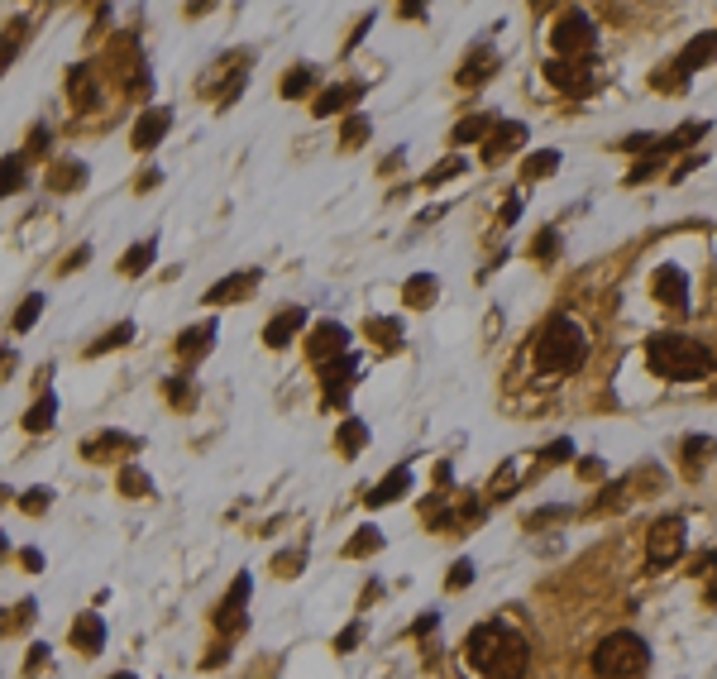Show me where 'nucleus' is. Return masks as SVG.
<instances>
[{"mask_svg":"<svg viewBox=\"0 0 717 679\" xmlns=\"http://www.w3.org/2000/svg\"><path fill=\"white\" fill-rule=\"evenodd\" d=\"M464 660L483 679H522L526 670V636L507 622H483L464 636Z\"/></svg>","mask_w":717,"mask_h":679,"instance_id":"f257e3e1","label":"nucleus"},{"mask_svg":"<svg viewBox=\"0 0 717 679\" xmlns=\"http://www.w3.org/2000/svg\"><path fill=\"white\" fill-rule=\"evenodd\" d=\"M646 364H651L655 378L694 383V378H708L713 350L703 340H694V335H651L646 340Z\"/></svg>","mask_w":717,"mask_h":679,"instance_id":"f03ea898","label":"nucleus"},{"mask_svg":"<svg viewBox=\"0 0 717 679\" xmlns=\"http://www.w3.org/2000/svg\"><path fill=\"white\" fill-rule=\"evenodd\" d=\"M584 354H588L584 326L574 316H555L541 330V340H536V369L550 373V378H565V373H574L584 364Z\"/></svg>","mask_w":717,"mask_h":679,"instance_id":"7ed1b4c3","label":"nucleus"},{"mask_svg":"<svg viewBox=\"0 0 717 679\" xmlns=\"http://www.w3.org/2000/svg\"><path fill=\"white\" fill-rule=\"evenodd\" d=\"M651 665V651L636 632H612L593 646V675L603 679H631Z\"/></svg>","mask_w":717,"mask_h":679,"instance_id":"20e7f679","label":"nucleus"},{"mask_svg":"<svg viewBox=\"0 0 717 679\" xmlns=\"http://www.w3.org/2000/svg\"><path fill=\"white\" fill-rule=\"evenodd\" d=\"M598 44V29L588 20L584 10H565L555 29H550V48H555V58H588Z\"/></svg>","mask_w":717,"mask_h":679,"instance_id":"39448f33","label":"nucleus"},{"mask_svg":"<svg viewBox=\"0 0 717 679\" xmlns=\"http://www.w3.org/2000/svg\"><path fill=\"white\" fill-rule=\"evenodd\" d=\"M684 541H689L684 517H660V522L651 526V536H646V565H651L655 574L670 570L674 560L684 555Z\"/></svg>","mask_w":717,"mask_h":679,"instance_id":"423d86ee","label":"nucleus"},{"mask_svg":"<svg viewBox=\"0 0 717 679\" xmlns=\"http://www.w3.org/2000/svg\"><path fill=\"white\" fill-rule=\"evenodd\" d=\"M545 77H550V87L565 91V96H588V91L598 87V67L588 63V58H550Z\"/></svg>","mask_w":717,"mask_h":679,"instance_id":"0eeeda50","label":"nucleus"},{"mask_svg":"<svg viewBox=\"0 0 717 679\" xmlns=\"http://www.w3.org/2000/svg\"><path fill=\"white\" fill-rule=\"evenodd\" d=\"M249 593H254V579H249V574H235L230 593L220 598L216 617H211L220 636H235V632H244V627H249Z\"/></svg>","mask_w":717,"mask_h":679,"instance_id":"6e6552de","label":"nucleus"},{"mask_svg":"<svg viewBox=\"0 0 717 679\" xmlns=\"http://www.w3.org/2000/svg\"><path fill=\"white\" fill-rule=\"evenodd\" d=\"M364 373H359V359L354 354H340V359H330L321 364V397H326V407H349V388L359 383Z\"/></svg>","mask_w":717,"mask_h":679,"instance_id":"1a4fd4ad","label":"nucleus"},{"mask_svg":"<svg viewBox=\"0 0 717 679\" xmlns=\"http://www.w3.org/2000/svg\"><path fill=\"white\" fill-rule=\"evenodd\" d=\"M651 292L660 307L670 311H689V278H684V268H674V263H660L651 278Z\"/></svg>","mask_w":717,"mask_h":679,"instance_id":"9d476101","label":"nucleus"},{"mask_svg":"<svg viewBox=\"0 0 717 679\" xmlns=\"http://www.w3.org/2000/svg\"><path fill=\"white\" fill-rule=\"evenodd\" d=\"M306 354H311V359H321V364L349 354V330L340 326V321H321V326L311 330V340H306Z\"/></svg>","mask_w":717,"mask_h":679,"instance_id":"9b49d317","label":"nucleus"},{"mask_svg":"<svg viewBox=\"0 0 717 679\" xmlns=\"http://www.w3.org/2000/svg\"><path fill=\"white\" fill-rule=\"evenodd\" d=\"M522 144H526V125H522V120H498V130L488 134V144H483V163H502V158L517 154Z\"/></svg>","mask_w":717,"mask_h":679,"instance_id":"f8f14e48","label":"nucleus"},{"mask_svg":"<svg viewBox=\"0 0 717 679\" xmlns=\"http://www.w3.org/2000/svg\"><path fill=\"white\" fill-rule=\"evenodd\" d=\"M168 125H173V110L168 106H149L139 120H134V134H130V144L139 149V154H149L153 144L168 134Z\"/></svg>","mask_w":717,"mask_h":679,"instance_id":"ddd939ff","label":"nucleus"},{"mask_svg":"<svg viewBox=\"0 0 717 679\" xmlns=\"http://www.w3.org/2000/svg\"><path fill=\"white\" fill-rule=\"evenodd\" d=\"M259 287V273L254 268H244V273H230V278H220V283L206 287V302H216V307H225V302H239L244 292H254Z\"/></svg>","mask_w":717,"mask_h":679,"instance_id":"4468645a","label":"nucleus"},{"mask_svg":"<svg viewBox=\"0 0 717 679\" xmlns=\"http://www.w3.org/2000/svg\"><path fill=\"white\" fill-rule=\"evenodd\" d=\"M216 345V321H201V326H187L182 335H177V359H187V364H196L201 354Z\"/></svg>","mask_w":717,"mask_h":679,"instance_id":"2eb2a0df","label":"nucleus"},{"mask_svg":"<svg viewBox=\"0 0 717 679\" xmlns=\"http://www.w3.org/2000/svg\"><path fill=\"white\" fill-rule=\"evenodd\" d=\"M302 326H306V311H302V307L278 311V316L268 321V330H263V345H268V350H283V345H287V340H292V335H297Z\"/></svg>","mask_w":717,"mask_h":679,"instance_id":"dca6fc26","label":"nucleus"},{"mask_svg":"<svg viewBox=\"0 0 717 679\" xmlns=\"http://www.w3.org/2000/svg\"><path fill=\"white\" fill-rule=\"evenodd\" d=\"M72 646L82 651V656H96L101 646H106V622L96 613H82L77 622H72Z\"/></svg>","mask_w":717,"mask_h":679,"instance_id":"f3484780","label":"nucleus"},{"mask_svg":"<svg viewBox=\"0 0 717 679\" xmlns=\"http://www.w3.org/2000/svg\"><path fill=\"white\" fill-rule=\"evenodd\" d=\"M713 58H717V29H708V34H698V39H689V44H684V53H679L674 63H679L684 72H689V77H694L698 67H708Z\"/></svg>","mask_w":717,"mask_h":679,"instance_id":"a211bd4d","label":"nucleus"},{"mask_svg":"<svg viewBox=\"0 0 717 679\" xmlns=\"http://www.w3.org/2000/svg\"><path fill=\"white\" fill-rule=\"evenodd\" d=\"M407 488H412V469L402 464V469H392L388 479H383L378 488H373V493L364 498V503H369V507H388V503H397V498H402Z\"/></svg>","mask_w":717,"mask_h":679,"instance_id":"6ab92c4d","label":"nucleus"},{"mask_svg":"<svg viewBox=\"0 0 717 679\" xmlns=\"http://www.w3.org/2000/svg\"><path fill=\"white\" fill-rule=\"evenodd\" d=\"M349 101H359V87H354V82H340V87H326L321 96H316V106H311V115H321V120H326V115H340V110H345Z\"/></svg>","mask_w":717,"mask_h":679,"instance_id":"aec40b11","label":"nucleus"},{"mask_svg":"<svg viewBox=\"0 0 717 679\" xmlns=\"http://www.w3.org/2000/svg\"><path fill=\"white\" fill-rule=\"evenodd\" d=\"M335 445H340V455H345V460H354V455L369 445V426H364L359 417L340 421V431H335Z\"/></svg>","mask_w":717,"mask_h":679,"instance_id":"412c9836","label":"nucleus"},{"mask_svg":"<svg viewBox=\"0 0 717 679\" xmlns=\"http://www.w3.org/2000/svg\"><path fill=\"white\" fill-rule=\"evenodd\" d=\"M82 182H87V163H72V158H67V163H53V168H48V187H53V192H77Z\"/></svg>","mask_w":717,"mask_h":679,"instance_id":"4be33fe9","label":"nucleus"},{"mask_svg":"<svg viewBox=\"0 0 717 679\" xmlns=\"http://www.w3.org/2000/svg\"><path fill=\"white\" fill-rule=\"evenodd\" d=\"M115 450H134V440L120 436V431H106V436L82 440V455H87V460H110Z\"/></svg>","mask_w":717,"mask_h":679,"instance_id":"5701e85b","label":"nucleus"},{"mask_svg":"<svg viewBox=\"0 0 717 679\" xmlns=\"http://www.w3.org/2000/svg\"><path fill=\"white\" fill-rule=\"evenodd\" d=\"M53 417H58V397L44 393L29 412H24V431H29V436H44L48 426H53Z\"/></svg>","mask_w":717,"mask_h":679,"instance_id":"b1692460","label":"nucleus"},{"mask_svg":"<svg viewBox=\"0 0 717 679\" xmlns=\"http://www.w3.org/2000/svg\"><path fill=\"white\" fill-rule=\"evenodd\" d=\"M493 77V53L488 48H474L469 58H464V67H459V87H474V82H488Z\"/></svg>","mask_w":717,"mask_h":679,"instance_id":"393cba45","label":"nucleus"},{"mask_svg":"<svg viewBox=\"0 0 717 679\" xmlns=\"http://www.w3.org/2000/svg\"><path fill=\"white\" fill-rule=\"evenodd\" d=\"M717 440L713 436H684V474H698L703 464L713 460Z\"/></svg>","mask_w":717,"mask_h":679,"instance_id":"a878e982","label":"nucleus"},{"mask_svg":"<svg viewBox=\"0 0 717 679\" xmlns=\"http://www.w3.org/2000/svg\"><path fill=\"white\" fill-rule=\"evenodd\" d=\"M153 254H158V240L130 244V249H125V259H120V273H125V278H139V273H149Z\"/></svg>","mask_w":717,"mask_h":679,"instance_id":"bb28decb","label":"nucleus"},{"mask_svg":"<svg viewBox=\"0 0 717 679\" xmlns=\"http://www.w3.org/2000/svg\"><path fill=\"white\" fill-rule=\"evenodd\" d=\"M498 130V120L493 115H469V120H459L455 125V144H488V134Z\"/></svg>","mask_w":717,"mask_h":679,"instance_id":"cd10ccee","label":"nucleus"},{"mask_svg":"<svg viewBox=\"0 0 717 679\" xmlns=\"http://www.w3.org/2000/svg\"><path fill=\"white\" fill-rule=\"evenodd\" d=\"M134 335H139V330H134V321H120V326L106 330V335H101L96 345H87V359H96V354H110V350H120V345H130Z\"/></svg>","mask_w":717,"mask_h":679,"instance_id":"c85d7f7f","label":"nucleus"},{"mask_svg":"<svg viewBox=\"0 0 717 679\" xmlns=\"http://www.w3.org/2000/svg\"><path fill=\"white\" fill-rule=\"evenodd\" d=\"M373 550H383V531H373V526L354 531V536L345 541V555H349V560H359V555H373Z\"/></svg>","mask_w":717,"mask_h":679,"instance_id":"c756f323","label":"nucleus"},{"mask_svg":"<svg viewBox=\"0 0 717 679\" xmlns=\"http://www.w3.org/2000/svg\"><path fill=\"white\" fill-rule=\"evenodd\" d=\"M402 297H407V307H431V297H435V278H431V273H416L412 283L402 287Z\"/></svg>","mask_w":717,"mask_h":679,"instance_id":"7c9ffc66","label":"nucleus"},{"mask_svg":"<svg viewBox=\"0 0 717 679\" xmlns=\"http://www.w3.org/2000/svg\"><path fill=\"white\" fill-rule=\"evenodd\" d=\"M311 87H316V67H311V63H302L297 72H287V77H283V96H292V101H297V96H306Z\"/></svg>","mask_w":717,"mask_h":679,"instance_id":"2f4dec72","label":"nucleus"},{"mask_svg":"<svg viewBox=\"0 0 717 679\" xmlns=\"http://www.w3.org/2000/svg\"><path fill=\"white\" fill-rule=\"evenodd\" d=\"M555 168H560V154H555V149H541V154H531L522 163V177H526V182H536V177L555 173Z\"/></svg>","mask_w":717,"mask_h":679,"instance_id":"473e14b6","label":"nucleus"},{"mask_svg":"<svg viewBox=\"0 0 717 679\" xmlns=\"http://www.w3.org/2000/svg\"><path fill=\"white\" fill-rule=\"evenodd\" d=\"M72 101H77L82 110L96 106V82H91L87 67H72Z\"/></svg>","mask_w":717,"mask_h":679,"instance_id":"72a5a7b5","label":"nucleus"},{"mask_svg":"<svg viewBox=\"0 0 717 679\" xmlns=\"http://www.w3.org/2000/svg\"><path fill=\"white\" fill-rule=\"evenodd\" d=\"M665 67H670V72H655V77H651L655 91H684V87H689V72H684V67H679V63H665Z\"/></svg>","mask_w":717,"mask_h":679,"instance_id":"f704fd0d","label":"nucleus"},{"mask_svg":"<svg viewBox=\"0 0 717 679\" xmlns=\"http://www.w3.org/2000/svg\"><path fill=\"white\" fill-rule=\"evenodd\" d=\"M39 316H44V297L34 292V297H24V307L15 311V321H10V326H15V330H29L34 321H39Z\"/></svg>","mask_w":717,"mask_h":679,"instance_id":"c9c22d12","label":"nucleus"},{"mask_svg":"<svg viewBox=\"0 0 717 679\" xmlns=\"http://www.w3.org/2000/svg\"><path fill=\"white\" fill-rule=\"evenodd\" d=\"M120 493H130V498H149L153 488H149V479H144V469H125V474H120Z\"/></svg>","mask_w":717,"mask_h":679,"instance_id":"e433bc0d","label":"nucleus"},{"mask_svg":"<svg viewBox=\"0 0 717 679\" xmlns=\"http://www.w3.org/2000/svg\"><path fill=\"white\" fill-rule=\"evenodd\" d=\"M20 187H24V163L10 154V158H5V182H0V192H5V197H15Z\"/></svg>","mask_w":717,"mask_h":679,"instance_id":"4c0bfd02","label":"nucleus"},{"mask_svg":"<svg viewBox=\"0 0 717 679\" xmlns=\"http://www.w3.org/2000/svg\"><path fill=\"white\" fill-rule=\"evenodd\" d=\"M369 335L383 345V350H392V345L402 340V326H397V321H369Z\"/></svg>","mask_w":717,"mask_h":679,"instance_id":"58836bf2","label":"nucleus"},{"mask_svg":"<svg viewBox=\"0 0 717 679\" xmlns=\"http://www.w3.org/2000/svg\"><path fill=\"white\" fill-rule=\"evenodd\" d=\"M359 139H369V120H364V115H349L340 144H345V149H359Z\"/></svg>","mask_w":717,"mask_h":679,"instance_id":"ea45409f","label":"nucleus"},{"mask_svg":"<svg viewBox=\"0 0 717 679\" xmlns=\"http://www.w3.org/2000/svg\"><path fill=\"white\" fill-rule=\"evenodd\" d=\"M455 173H464V158H445V163H435L431 173H426V187H440L445 177H455Z\"/></svg>","mask_w":717,"mask_h":679,"instance_id":"a19ab883","label":"nucleus"},{"mask_svg":"<svg viewBox=\"0 0 717 679\" xmlns=\"http://www.w3.org/2000/svg\"><path fill=\"white\" fill-rule=\"evenodd\" d=\"M569 460H574V445H569V440H555V445L541 450V464H569Z\"/></svg>","mask_w":717,"mask_h":679,"instance_id":"79ce46f5","label":"nucleus"},{"mask_svg":"<svg viewBox=\"0 0 717 679\" xmlns=\"http://www.w3.org/2000/svg\"><path fill=\"white\" fill-rule=\"evenodd\" d=\"M445 584H450V589H469V584H474V560H455V570H450Z\"/></svg>","mask_w":717,"mask_h":679,"instance_id":"37998d69","label":"nucleus"},{"mask_svg":"<svg viewBox=\"0 0 717 679\" xmlns=\"http://www.w3.org/2000/svg\"><path fill=\"white\" fill-rule=\"evenodd\" d=\"M555 249H560V235H555V230H541V235H536V249H531V254H536L541 263H550V254H555Z\"/></svg>","mask_w":717,"mask_h":679,"instance_id":"c03bdc74","label":"nucleus"},{"mask_svg":"<svg viewBox=\"0 0 717 679\" xmlns=\"http://www.w3.org/2000/svg\"><path fill=\"white\" fill-rule=\"evenodd\" d=\"M163 393L173 397V402H182V407H187V402H192V383H187V378H168V383H163Z\"/></svg>","mask_w":717,"mask_h":679,"instance_id":"a18cd8bd","label":"nucleus"},{"mask_svg":"<svg viewBox=\"0 0 717 679\" xmlns=\"http://www.w3.org/2000/svg\"><path fill=\"white\" fill-rule=\"evenodd\" d=\"M273 570H278V574H302V550H292V555H278V560H273Z\"/></svg>","mask_w":717,"mask_h":679,"instance_id":"49530a36","label":"nucleus"},{"mask_svg":"<svg viewBox=\"0 0 717 679\" xmlns=\"http://www.w3.org/2000/svg\"><path fill=\"white\" fill-rule=\"evenodd\" d=\"M354 646H359V622H349L345 632H340V641H335V651H340V656H349Z\"/></svg>","mask_w":717,"mask_h":679,"instance_id":"de8ad7c7","label":"nucleus"},{"mask_svg":"<svg viewBox=\"0 0 717 679\" xmlns=\"http://www.w3.org/2000/svg\"><path fill=\"white\" fill-rule=\"evenodd\" d=\"M569 517V507H541L536 517H531V526H545V522H565Z\"/></svg>","mask_w":717,"mask_h":679,"instance_id":"09e8293b","label":"nucleus"},{"mask_svg":"<svg viewBox=\"0 0 717 679\" xmlns=\"http://www.w3.org/2000/svg\"><path fill=\"white\" fill-rule=\"evenodd\" d=\"M20 507H24V512H44V507H48V493H44V488H39V493H24Z\"/></svg>","mask_w":717,"mask_h":679,"instance_id":"8fccbe9b","label":"nucleus"},{"mask_svg":"<svg viewBox=\"0 0 717 679\" xmlns=\"http://www.w3.org/2000/svg\"><path fill=\"white\" fill-rule=\"evenodd\" d=\"M29 154H48V130L44 125H34V134H29Z\"/></svg>","mask_w":717,"mask_h":679,"instance_id":"3c124183","label":"nucleus"},{"mask_svg":"<svg viewBox=\"0 0 717 679\" xmlns=\"http://www.w3.org/2000/svg\"><path fill=\"white\" fill-rule=\"evenodd\" d=\"M158 182H163V173H158V168H149V173H139V182H134V187H139V192H153Z\"/></svg>","mask_w":717,"mask_h":679,"instance_id":"603ef678","label":"nucleus"},{"mask_svg":"<svg viewBox=\"0 0 717 679\" xmlns=\"http://www.w3.org/2000/svg\"><path fill=\"white\" fill-rule=\"evenodd\" d=\"M24 570H34V574L44 570V555H39V550H34V546L24 550Z\"/></svg>","mask_w":717,"mask_h":679,"instance_id":"864d4df0","label":"nucleus"},{"mask_svg":"<svg viewBox=\"0 0 717 679\" xmlns=\"http://www.w3.org/2000/svg\"><path fill=\"white\" fill-rule=\"evenodd\" d=\"M579 474H584V479H603V464H598V460H579Z\"/></svg>","mask_w":717,"mask_h":679,"instance_id":"5fc2aeb1","label":"nucleus"},{"mask_svg":"<svg viewBox=\"0 0 717 679\" xmlns=\"http://www.w3.org/2000/svg\"><path fill=\"white\" fill-rule=\"evenodd\" d=\"M87 259H91V249H87V244H82V249H77V254H72V259L63 263V273H72V268H82V263H87Z\"/></svg>","mask_w":717,"mask_h":679,"instance_id":"6e6d98bb","label":"nucleus"},{"mask_svg":"<svg viewBox=\"0 0 717 679\" xmlns=\"http://www.w3.org/2000/svg\"><path fill=\"white\" fill-rule=\"evenodd\" d=\"M44 660H48V646H34V651H29V665H24V670H39Z\"/></svg>","mask_w":717,"mask_h":679,"instance_id":"4d7b16f0","label":"nucleus"},{"mask_svg":"<svg viewBox=\"0 0 717 679\" xmlns=\"http://www.w3.org/2000/svg\"><path fill=\"white\" fill-rule=\"evenodd\" d=\"M435 622H440V617H435V613H426V617H416V627H412V632H416V636H421V632H431Z\"/></svg>","mask_w":717,"mask_h":679,"instance_id":"13d9d810","label":"nucleus"},{"mask_svg":"<svg viewBox=\"0 0 717 679\" xmlns=\"http://www.w3.org/2000/svg\"><path fill=\"white\" fill-rule=\"evenodd\" d=\"M708 603H717V579H713V584H708Z\"/></svg>","mask_w":717,"mask_h":679,"instance_id":"bf43d9fd","label":"nucleus"},{"mask_svg":"<svg viewBox=\"0 0 717 679\" xmlns=\"http://www.w3.org/2000/svg\"><path fill=\"white\" fill-rule=\"evenodd\" d=\"M110 679H134V675H125V670H120V675H110Z\"/></svg>","mask_w":717,"mask_h":679,"instance_id":"052dcab7","label":"nucleus"}]
</instances>
